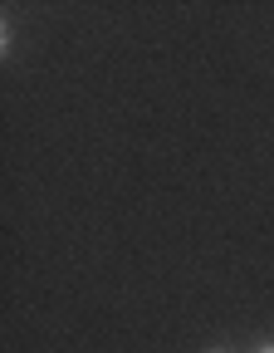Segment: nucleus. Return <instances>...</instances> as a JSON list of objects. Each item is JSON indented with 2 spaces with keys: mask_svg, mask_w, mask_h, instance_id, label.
<instances>
[{
  "mask_svg": "<svg viewBox=\"0 0 274 353\" xmlns=\"http://www.w3.org/2000/svg\"><path fill=\"white\" fill-rule=\"evenodd\" d=\"M0 54H6V59L15 54V20H10V15L0 20Z\"/></svg>",
  "mask_w": 274,
  "mask_h": 353,
  "instance_id": "1",
  "label": "nucleus"
},
{
  "mask_svg": "<svg viewBox=\"0 0 274 353\" xmlns=\"http://www.w3.org/2000/svg\"><path fill=\"white\" fill-rule=\"evenodd\" d=\"M250 353H274V339H260V343H255Z\"/></svg>",
  "mask_w": 274,
  "mask_h": 353,
  "instance_id": "2",
  "label": "nucleus"
},
{
  "mask_svg": "<svg viewBox=\"0 0 274 353\" xmlns=\"http://www.w3.org/2000/svg\"><path fill=\"white\" fill-rule=\"evenodd\" d=\"M206 353H235V348H231V343H215V348H206Z\"/></svg>",
  "mask_w": 274,
  "mask_h": 353,
  "instance_id": "3",
  "label": "nucleus"
}]
</instances>
